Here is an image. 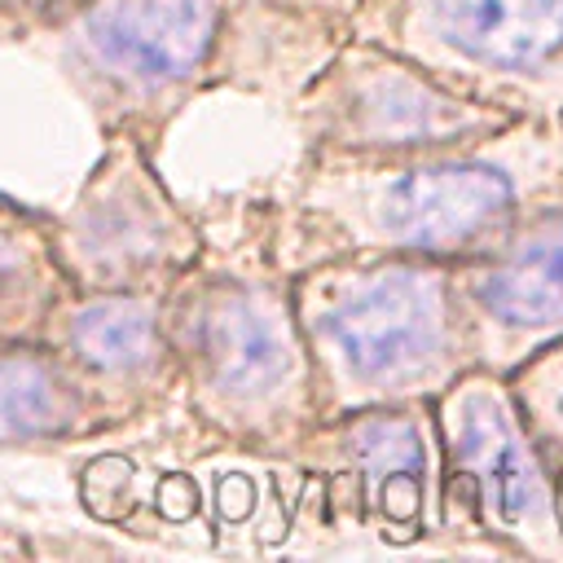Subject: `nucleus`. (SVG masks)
Instances as JSON below:
<instances>
[{"label": "nucleus", "instance_id": "f257e3e1", "mask_svg": "<svg viewBox=\"0 0 563 563\" xmlns=\"http://www.w3.org/2000/svg\"><path fill=\"white\" fill-rule=\"evenodd\" d=\"M563 185V114L515 123L453 145L405 154L303 150L264 246L282 273L334 255H484L519 211Z\"/></svg>", "mask_w": 563, "mask_h": 563}, {"label": "nucleus", "instance_id": "f03ea898", "mask_svg": "<svg viewBox=\"0 0 563 563\" xmlns=\"http://www.w3.org/2000/svg\"><path fill=\"white\" fill-rule=\"evenodd\" d=\"M163 330L180 369V405L216 440L286 462L317 422L312 361L268 246L251 264L207 255L163 290Z\"/></svg>", "mask_w": 563, "mask_h": 563}, {"label": "nucleus", "instance_id": "7ed1b4c3", "mask_svg": "<svg viewBox=\"0 0 563 563\" xmlns=\"http://www.w3.org/2000/svg\"><path fill=\"white\" fill-rule=\"evenodd\" d=\"M295 317L312 361L317 422L435 400L475 365L444 260L334 255L290 273Z\"/></svg>", "mask_w": 563, "mask_h": 563}, {"label": "nucleus", "instance_id": "20e7f679", "mask_svg": "<svg viewBox=\"0 0 563 563\" xmlns=\"http://www.w3.org/2000/svg\"><path fill=\"white\" fill-rule=\"evenodd\" d=\"M229 18L233 0H75L35 26L57 40L101 132H132L158 154L167 128L220 88Z\"/></svg>", "mask_w": 563, "mask_h": 563}, {"label": "nucleus", "instance_id": "39448f33", "mask_svg": "<svg viewBox=\"0 0 563 563\" xmlns=\"http://www.w3.org/2000/svg\"><path fill=\"white\" fill-rule=\"evenodd\" d=\"M440 435V532L510 559L563 563L554 479L501 374L471 365L431 400Z\"/></svg>", "mask_w": 563, "mask_h": 563}, {"label": "nucleus", "instance_id": "423d86ee", "mask_svg": "<svg viewBox=\"0 0 563 563\" xmlns=\"http://www.w3.org/2000/svg\"><path fill=\"white\" fill-rule=\"evenodd\" d=\"M352 35L405 53L462 97L563 114V0H361Z\"/></svg>", "mask_w": 563, "mask_h": 563}, {"label": "nucleus", "instance_id": "0eeeda50", "mask_svg": "<svg viewBox=\"0 0 563 563\" xmlns=\"http://www.w3.org/2000/svg\"><path fill=\"white\" fill-rule=\"evenodd\" d=\"M303 150L405 154L488 136L519 114L462 97L405 53L347 35L286 101Z\"/></svg>", "mask_w": 563, "mask_h": 563}, {"label": "nucleus", "instance_id": "6e6552de", "mask_svg": "<svg viewBox=\"0 0 563 563\" xmlns=\"http://www.w3.org/2000/svg\"><path fill=\"white\" fill-rule=\"evenodd\" d=\"M207 246L202 224L163 185L154 154L132 132H106V154L70 207L53 255L70 290H167Z\"/></svg>", "mask_w": 563, "mask_h": 563}, {"label": "nucleus", "instance_id": "1a4fd4ad", "mask_svg": "<svg viewBox=\"0 0 563 563\" xmlns=\"http://www.w3.org/2000/svg\"><path fill=\"white\" fill-rule=\"evenodd\" d=\"M286 462L317 475L330 515L352 528H369L391 545L440 532V435L431 400L312 422Z\"/></svg>", "mask_w": 563, "mask_h": 563}, {"label": "nucleus", "instance_id": "9d476101", "mask_svg": "<svg viewBox=\"0 0 563 563\" xmlns=\"http://www.w3.org/2000/svg\"><path fill=\"white\" fill-rule=\"evenodd\" d=\"M475 365L510 378L563 339V185L532 198L519 220L471 260L449 264Z\"/></svg>", "mask_w": 563, "mask_h": 563}, {"label": "nucleus", "instance_id": "9b49d317", "mask_svg": "<svg viewBox=\"0 0 563 563\" xmlns=\"http://www.w3.org/2000/svg\"><path fill=\"white\" fill-rule=\"evenodd\" d=\"M114 422H141L180 400V369L163 330V290H70L40 339Z\"/></svg>", "mask_w": 563, "mask_h": 563}, {"label": "nucleus", "instance_id": "f8f14e48", "mask_svg": "<svg viewBox=\"0 0 563 563\" xmlns=\"http://www.w3.org/2000/svg\"><path fill=\"white\" fill-rule=\"evenodd\" d=\"M114 427L44 343L0 347V444L66 440Z\"/></svg>", "mask_w": 563, "mask_h": 563}, {"label": "nucleus", "instance_id": "ddd939ff", "mask_svg": "<svg viewBox=\"0 0 563 563\" xmlns=\"http://www.w3.org/2000/svg\"><path fill=\"white\" fill-rule=\"evenodd\" d=\"M510 391L519 400V413L528 422V435L554 479L559 515H563V339L528 356L510 378Z\"/></svg>", "mask_w": 563, "mask_h": 563}, {"label": "nucleus", "instance_id": "4468645a", "mask_svg": "<svg viewBox=\"0 0 563 563\" xmlns=\"http://www.w3.org/2000/svg\"><path fill=\"white\" fill-rule=\"evenodd\" d=\"M0 4H9V9H18V13L35 18V22H44V18L62 13V9H66V4H75V0H0Z\"/></svg>", "mask_w": 563, "mask_h": 563}, {"label": "nucleus", "instance_id": "2eb2a0df", "mask_svg": "<svg viewBox=\"0 0 563 563\" xmlns=\"http://www.w3.org/2000/svg\"><path fill=\"white\" fill-rule=\"evenodd\" d=\"M330 4H339V9H343V13H347V18H352V9H356V4H361V0H330Z\"/></svg>", "mask_w": 563, "mask_h": 563}]
</instances>
